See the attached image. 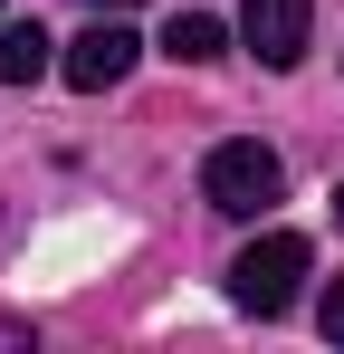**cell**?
Wrapping results in <instances>:
<instances>
[{
    "label": "cell",
    "instance_id": "cell-6",
    "mask_svg": "<svg viewBox=\"0 0 344 354\" xmlns=\"http://www.w3.org/2000/svg\"><path fill=\"white\" fill-rule=\"evenodd\" d=\"M163 58H182V67H211V58H229V29L211 19V10H182L163 29Z\"/></svg>",
    "mask_w": 344,
    "mask_h": 354
},
{
    "label": "cell",
    "instance_id": "cell-5",
    "mask_svg": "<svg viewBox=\"0 0 344 354\" xmlns=\"http://www.w3.org/2000/svg\"><path fill=\"white\" fill-rule=\"evenodd\" d=\"M48 48H57V39L39 29V19H10V29H0V86H39V77L57 67Z\"/></svg>",
    "mask_w": 344,
    "mask_h": 354
},
{
    "label": "cell",
    "instance_id": "cell-9",
    "mask_svg": "<svg viewBox=\"0 0 344 354\" xmlns=\"http://www.w3.org/2000/svg\"><path fill=\"white\" fill-rule=\"evenodd\" d=\"M86 10H134V0H86Z\"/></svg>",
    "mask_w": 344,
    "mask_h": 354
},
{
    "label": "cell",
    "instance_id": "cell-7",
    "mask_svg": "<svg viewBox=\"0 0 344 354\" xmlns=\"http://www.w3.org/2000/svg\"><path fill=\"white\" fill-rule=\"evenodd\" d=\"M316 326H325V335H335V345H344V278H335V288H325V306H316Z\"/></svg>",
    "mask_w": 344,
    "mask_h": 354
},
{
    "label": "cell",
    "instance_id": "cell-3",
    "mask_svg": "<svg viewBox=\"0 0 344 354\" xmlns=\"http://www.w3.org/2000/svg\"><path fill=\"white\" fill-rule=\"evenodd\" d=\"M134 58H144V39H134L115 10H96V29H77V39H67L57 77H67L77 96H106V86H124V77H134Z\"/></svg>",
    "mask_w": 344,
    "mask_h": 354
},
{
    "label": "cell",
    "instance_id": "cell-2",
    "mask_svg": "<svg viewBox=\"0 0 344 354\" xmlns=\"http://www.w3.org/2000/svg\"><path fill=\"white\" fill-rule=\"evenodd\" d=\"M306 259H316V249H306L296 230L249 239V249L229 259V297H239L249 316H287V306H296V278H306Z\"/></svg>",
    "mask_w": 344,
    "mask_h": 354
},
{
    "label": "cell",
    "instance_id": "cell-10",
    "mask_svg": "<svg viewBox=\"0 0 344 354\" xmlns=\"http://www.w3.org/2000/svg\"><path fill=\"white\" fill-rule=\"evenodd\" d=\"M335 230H344V192H335Z\"/></svg>",
    "mask_w": 344,
    "mask_h": 354
},
{
    "label": "cell",
    "instance_id": "cell-1",
    "mask_svg": "<svg viewBox=\"0 0 344 354\" xmlns=\"http://www.w3.org/2000/svg\"><path fill=\"white\" fill-rule=\"evenodd\" d=\"M278 192H287V163L258 144V134H229V144H211V153H201V201H211V211H229V221H258Z\"/></svg>",
    "mask_w": 344,
    "mask_h": 354
},
{
    "label": "cell",
    "instance_id": "cell-4",
    "mask_svg": "<svg viewBox=\"0 0 344 354\" xmlns=\"http://www.w3.org/2000/svg\"><path fill=\"white\" fill-rule=\"evenodd\" d=\"M306 29H316V0H239V39H249V58L278 67V77L306 58Z\"/></svg>",
    "mask_w": 344,
    "mask_h": 354
},
{
    "label": "cell",
    "instance_id": "cell-8",
    "mask_svg": "<svg viewBox=\"0 0 344 354\" xmlns=\"http://www.w3.org/2000/svg\"><path fill=\"white\" fill-rule=\"evenodd\" d=\"M0 345H10V354H19V345H29V326H0Z\"/></svg>",
    "mask_w": 344,
    "mask_h": 354
}]
</instances>
